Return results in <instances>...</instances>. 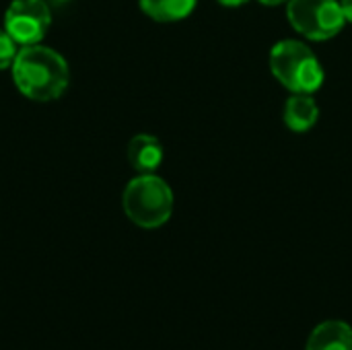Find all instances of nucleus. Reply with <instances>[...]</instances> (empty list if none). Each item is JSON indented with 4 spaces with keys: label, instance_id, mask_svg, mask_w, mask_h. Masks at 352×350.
Returning <instances> with one entry per match:
<instances>
[{
    "label": "nucleus",
    "instance_id": "obj_11",
    "mask_svg": "<svg viewBox=\"0 0 352 350\" xmlns=\"http://www.w3.org/2000/svg\"><path fill=\"white\" fill-rule=\"evenodd\" d=\"M340 8H342L346 23H352V0H340Z\"/></svg>",
    "mask_w": 352,
    "mask_h": 350
},
{
    "label": "nucleus",
    "instance_id": "obj_6",
    "mask_svg": "<svg viewBox=\"0 0 352 350\" xmlns=\"http://www.w3.org/2000/svg\"><path fill=\"white\" fill-rule=\"evenodd\" d=\"M305 350H352V328L342 320H328L314 328Z\"/></svg>",
    "mask_w": 352,
    "mask_h": 350
},
{
    "label": "nucleus",
    "instance_id": "obj_5",
    "mask_svg": "<svg viewBox=\"0 0 352 350\" xmlns=\"http://www.w3.org/2000/svg\"><path fill=\"white\" fill-rule=\"evenodd\" d=\"M52 25L45 0H12L4 12V31L19 45L39 43Z\"/></svg>",
    "mask_w": 352,
    "mask_h": 350
},
{
    "label": "nucleus",
    "instance_id": "obj_14",
    "mask_svg": "<svg viewBox=\"0 0 352 350\" xmlns=\"http://www.w3.org/2000/svg\"><path fill=\"white\" fill-rule=\"evenodd\" d=\"M58 2H66V0H58Z\"/></svg>",
    "mask_w": 352,
    "mask_h": 350
},
{
    "label": "nucleus",
    "instance_id": "obj_7",
    "mask_svg": "<svg viewBox=\"0 0 352 350\" xmlns=\"http://www.w3.org/2000/svg\"><path fill=\"white\" fill-rule=\"evenodd\" d=\"M128 161L138 173H155L163 163V144L151 134H136L128 144Z\"/></svg>",
    "mask_w": 352,
    "mask_h": 350
},
{
    "label": "nucleus",
    "instance_id": "obj_3",
    "mask_svg": "<svg viewBox=\"0 0 352 350\" xmlns=\"http://www.w3.org/2000/svg\"><path fill=\"white\" fill-rule=\"evenodd\" d=\"M270 70L278 83L301 95H311L324 85V68L316 54L301 41L285 39L270 50Z\"/></svg>",
    "mask_w": 352,
    "mask_h": 350
},
{
    "label": "nucleus",
    "instance_id": "obj_2",
    "mask_svg": "<svg viewBox=\"0 0 352 350\" xmlns=\"http://www.w3.org/2000/svg\"><path fill=\"white\" fill-rule=\"evenodd\" d=\"M122 206L134 225L142 229H157L171 219L173 192L159 175L140 173L126 186Z\"/></svg>",
    "mask_w": 352,
    "mask_h": 350
},
{
    "label": "nucleus",
    "instance_id": "obj_8",
    "mask_svg": "<svg viewBox=\"0 0 352 350\" xmlns=\"http://www.w3.org/2000/svg\"><path fill=\"white\" fill-rule=\"evenodd\" d=\"M318 118H320V107L311 95L295 93L285 105V124L293 132H307L309 128L316 126Z\"/></svg>",
    "mask_w": 352,
    "mask_h": 350
},
{
    "label": "nucleus",
    "instance_id": "obj_13",
    "mask_svg": "<svg viewBox=\"0 0 352 350\" xmlns=\"http://www.w3.org/2000/svg\"><path fill=\"white\" fill-rule=\"evenodd\" d=\"M262 4L266 6H276V4H283V2H289V0H260Z\"/></svg>",
    "mask_w": 352,
    "mask_h": 350
},
{
    "label": "nucleus",
    "instance_id": "obj_4",
    "mask_svg": "<svg viewBox=\"0 0 352 350\" xmlns=\"http://www.w3.org/2000/svg\"><path fill=\"white\" fill-rule=\"evenodd\" d=\"M287 17L295 31L314 41L336 37L346 23L336 0H289Z\"/></svg>",
    "mask_w": 352,
    "mask_h": 350
},
{
    "label": "nucleus",
    "instance_id": "obj_12",
    "mask_svg": "<svg viewBox=\"0 0 352 350\" xmlns=\"http://www.w3.org/2000/svg\"><path fill=\"white\" fill-rule=\"evenodd\" d=\"M223 6H243L245 2H250V0H219Z\"/></svg>",
    "mask_w": 352,
    "mask_h": 350
},
{
    "label": "nucleus",
    "instance_id": "obj_10",
    "mask_svg": "<svg viewBox=\"0 0 352 350\" xmlns=\"http://www.w3.org/2000/svg\"><path fill=\"white\" fill-rule=\"evenodd\" d=\"M16 41L4 31L0 29V70L4 68H10L14 58H16Z\"/></svg>",
    "mask_w": 352,
    "mask_h": 350
},
{
    "label": "nucleus",
    "instance_id": "obj_9",
    "mask_svg": "<svg viewBox=\"0 0 352 350\" xmlns=\"http://www.w3.org/2000/svg\"><path fill=\"white\" fill-rule=\"evenodd\" d=\"M198 0H140V8L153 21L175 23L192 14Z\"/></svg>",
    "mask_w": 352,
    "mask_h": 350
},
{
    "label": "nucleus",
    "instance_id": "obj_1",
    "mask_svg": "<svg viewBox=\"0 0 352 350\" xmlns=\"http://www.w3.org/2000/svg\"><path fill=\"white\" fill-rule=\"evenodd\" d=\"M10 72L16 89L27 99L41 103L58 99L70 83L68 62L56 50L41 43L23 45L16 52Z\"/></svg>",
    "mask_w": 352,
    "mask_h": 350
}]
</instances>
